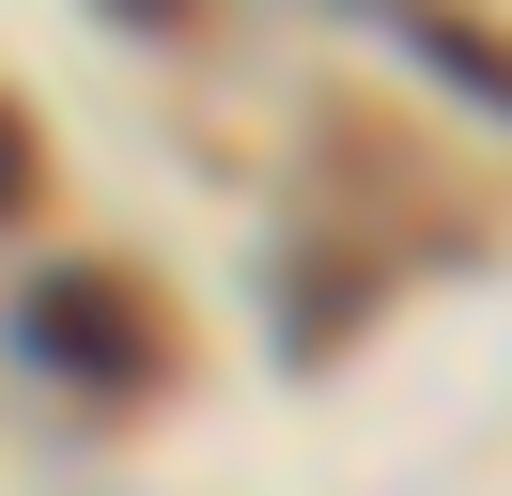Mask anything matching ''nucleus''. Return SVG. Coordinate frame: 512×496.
I'll use <instances>...</instances> for the list:
<instances>
[{
  "mask_svg": "<svg viewBox=\"0 0 512 496\" xmlns=\"http://www.w3.org/2000/svg\"><path fill=\"white\" fill-rule=\"evenodd\" d=\"M404 47L435 62V78L466 93V109H497V47H481V31H435V16H404Z\"/></svg>",
  "mask_w": 512,
  "mask_h": 496,
  "instance_id": "f03ea898",
  "label": "nucleus"
},
{
  "mask_svg": "<svg viewBox=\"0 0 512 496\" xmlns=\"http://www.w3.org/2000/svg\"><path fill=\"white\" fill-rule=\"evenodd\" d=\"M0 217H32V124L0 109Z\"/></svg>",
  "mask_w": 512,
  "mask_h": 496,
  "instance_id": "7ed1b4c3",
  "label": "nucleus"
},
{
  "mask_svg": "<svg viewBox=\"0 0 512 496\" xmlns=\"http://www.w3.org/2000/svg\"><path fill=\"white\" fill-rule=\"evenodd\" d=\"M16 357L78 403H156L171 388V295L140 264H47L16 295Z\"/></svg>",
  "mask_w": 512,
  "mask_h": 496,
  "instance_id": "f257e3e1",
  "label": "nucleus"
}]
</instances>
